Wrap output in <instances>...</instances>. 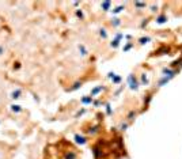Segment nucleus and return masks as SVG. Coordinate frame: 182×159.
Segmentation results:
<instances>
[{"instance_id":"1","label":"nucleus","mask_w":182,"mask_h":159,"mask_svg":"<svg viewBox=\"0 0 182 159\" xmlns=\"http://www.w3.org/2000/svg\"><path fill=\"white\" fill-rule=\"evenodd\" d=\"M128 84H129V88L131 90H137L139 88V83L136 80V78L133 75H129L128 76Z\"/></svg>"},{"instance_id":"2","label":"nucleus","mask_w":182,"mask_h":159,"mask_svg":"<svg viewBox=\"0 0 182 159\" xmlns=\"http://www.w3.org/2000/svg\"><path fill=\"white\" fill-rule=\"evenodd\" d=\"M21 97H22V90H19V88H15V90H12V91L10 93V98L14 101L19 99Z\"/></svg>"},{"instance_id":"3","label":"nucleus","mask_w":182,"mask_h":159,"mask_svg":"<svg viewBox=\"0 0 182 159\" xmlns=\"http://www.w3.org/2000/svg\"><path fill=\"white\" fill-rule=\"evenodd\" d=\"M10 110L15 114H19V113L23 112V107L21 105H18V103H12V105H10Z\"/></svg>"},{"instance_id":"4","label":"nucleus","mask_w":182,"mask_h":159,"mask_svg":"<svg viewBox=\"0 0 182 159\" xmlns=\"http://www.w3.org/2000/svg\"><path fill=\"white\" fill-rule=\"evenodd\" d=\"M75 141H76L78 144H86L87 143V139L84 137V136H82V135H75Z\"/></svg>"},{"instance_id":"5","label":"nucleus","mask_w":182,"mask_h":159,"mask_svg":"<svg viewBox=\"0 0 182 159\" xmlns=\"http://www.w3.org/2000/svg\"><path fill=\"white\" fill-rule=\"evenodd\" d=\"M109 78H110V79H113V83H120L121 82V78L117 76L114 72H110V74H109Z\"/></svg>"},{"instance_id":"6","label":"nucleus","mask_w":182,"mask_h":159,"mask_svg":"<svg viewBox=\"0 0 182 159\" xmlns=\"http://www.w3.org/2000/svg\"><path fill=\"white\" fill-rule=\"evenodd\" d=\"M166 21H167V16H166V15H159V16L156 18V23H159V25L166 23Z\"/></svg>"},{"instance_id":"7","label":"nucleus","mask_w":182,"mask_h":159,"mask_svg":"<svg viewBox=\"0 0 182 159\" xmlns=\"http://www.w3.org/2000/svg\"><path fill=\"white\" fill-rule=\"evenodd\" d=\"M82 103L83 105H91V103H92V97H83L82 98Z\"/></svg>"},{"instance_id":"8","label":"nucleus","mask_w":182,"mask_h":159,"mask_svg":"<svg viewBox=\"0 0 182 159\" xmlns=\"http://www.w3.org/2000/svg\"><path fill=\"white\" fill-rule=\"evenodd\" d=\"M110 6H112L110 1H103V3L101 4V7L103 8V11H109V10H110Z\"/></svg>"},{"instance_id":"9","label":"nucleus","mask_w":182,"mask_h":159,"mask_svg":"<svg viewBox=\"0 0 182 159\" xmlns=\"http://www.w3.org/2000/svg\"><path fill=\"white\" fill-rule=\"evenodd\" d=\"M65 159H76V154L74 151H69V152L65 154Z\"/></svg>"},{"instance_id":"10","label":"nucleus","mask_w":182,"mask_h":159,"mask_svg":"<svg viewBox=\"0 0 182 159\" xmlns=\"http://www.w3.org/2000/svg\"><path fill=\"white\" fill-rule=\"evenodd\" d=\"M103 90V87L102 86H99V87H97V88H94L92 91H91V97H94V95H97V94H99L101 91Z\"/></svg>"},{"instance_id":"11","label":"nucleus","mask_w":182,"mask_h":159,"mask_svg":"<svg viewBox=\"0 0 182 159\" xmlns=\"http://www.w3.org/2000/svg\"><path fill=\"white\" fill-rule=\"evenodd\" d=\"M79 52H80V54H82V56H86V54L88 53V50L86 49L84 45H79Z\"/></svg>"},{"instance_id":"12","label":"nucleus","mask_w":182,"mask_h":159,"mask_svg":"<svg viewBox=\"0 0 182 159\" xmlns=\"http://www.w3.org/2000/svg\"><path fill=\"white\" fill-rule=\"evenodd\" d=\"M169 80H170V78H169V76H163V79L159 82V86H160V87H162V86H165L166 83L169 82Z\"/></svg>"},{"instance_id":"13","label":"nucleus","mask_w":182,"mask_h":159,"mask_svg":"<svg viewBox=\"0 0 182 159\" xmlns=\"http://www.w3.org/2000/svg\"><path fill=\"white\" fill-rule=\"evenodd\" d=\"M112 25H113V26L117 27V26H120V25H121V21L118 19V18H114V19L112 21Z\"/></svg>"},{"instance_id":"14","label":"nucleus","mask_w":182,"mask_h":159,"mask_svg":"<svg viewBox=\"0 0 182 159\" xmlns=\"http://www.w3.org/2000/svg\"><path fill=\"white\" fill-rule=\"evenodd\" d=\"M147 42H150V37H143V38H140V44L141 45L147 44Z\"/></svg>"},{"instance_id":"15","label":"nucleus","mask_w":182,"mask_h":159,"mask_svg":"<svg viewBox=\"0 0 182 159\" xmlns=\"http://www.w3.org/2000/svg\"><path fill=\"white\" fill-rule=\"evenodd\" d=\"M99 35L102 37V38H106V37H107V33H106L105 29H101L99 30Z\"/></svg>"},{"instance_id":"16","label":"nucleus","mask_w":182,"mask_h":159,"mask_svg":"<svg viewBox=\"0 0 182 159\" xmlns=\"http://www.w3.org/2000/svg\"><path fill=\"white\" fill-rule=\"evenodd\" d=\"M118 45H120V41H118V40H113L112 44H110V46H112V48H117Z\"/></svg>"},{"instance_id":"17","label":"nucleus","mask_w":182,"mask_h":159,"mask_svg":"<svg viewBox=\"0 0 182 159\" xmlns=\"http://www.w3.org/2000/svg\"><path fill=\"white\" fill-rule=\"evenodd\" d=\"M122 10H124V7H122V6H120V7H117V8L113 10V14H120V12L122 11Z\"/></svg>"},{"instance_id":"18","label":"nucleus","mask_w":182,"mask_h":159,"mask_svg":"<svg viewBox=\"0 0 182 159\" xmlns=\"http://www.w3.org/2000/svg\"><path fill=\"white\" fill-rule=\"evenodd\" d=\"M135 6L137 7V8H144V7H145V3H140V1H135Z\"/></svg>"},{"instance_id":"19","label":"nucleus","mask_w":182,"mask_h":159,"mask_svg":"<svg viewBox=\"0 0 182 159\" xmlns=\"http://www.w3.org/2000/svg\"><path fill=\"white\" fill-rule=\"evenodd\" d=\"M80 86H82V83H79V82H78V83H75V84H74V87L71 88V90H78V88H79Z\"/></svg>"},{"instance_id":"20","label":"nucleus","mask_w":182,"mask_h":159,"mask_svg":"<svg viewBox=\"0 0 182 159\" xmlns=\"http://www.w3.org/2000/svg\"><path fill=\"white\" fill-rule=\"evenodd\" d=\"M126 128H128V124H126V122H125V124H121V127H120L121 131H125Z\"/></svg>"},{"instance_id":"21","label":"nucleus","mask_w":182,"mask_h":159,"mask_svg":"<svg viewBox=\"0 0 182 159\" xmlns=\"http://www.w3.org/2000/svg\"><path fill=\"white\" fill-rule=\"evenodd\" d=\"M106 112H107V114H112V107H110V105H107L106 106Z\"/></svg>"},{"instance_id":"22","label":"nucleus","mask_w":182,"mask_h":159,"mask_svg":"<svg viewBox=\"0 0 182 159\" xmlns=\"http://www.w3.org/2000/svg\"><path fill=\"white\" fill-rule=\"evenodd\" d=\"M97 131H98V127H94V128H91V129H90V133H91V135H94Z\"/></svg>"},{"instance_id":"23","label":"nucleus","mask_w":182,"mask_h":159,"mask_svg":"<svg viewBox=\"0 0 182 159\" xmlns=\"http://www.w3.org/2000/svg\"><path fill=\"white\" fill-rule=\"evenodd\" d=\"M131 48H132V44H128L125 48H124V52H128V50H129Z\"/></svg>"},{"instance_id":"24","label":"nucleus","mask_w":182,"mask_h":159,"mask_svg":"<svg viewBox=\"0 0 182 159\" xmlns=\"http://www.w3.org/2000/svg\"><path fill=\"white\" fill-rule=\"evenodd\" d=\"M141 82H143V83H147V78H145V74L141 75Z\"/></svg>"},{"instance_id":"25","label":"nucleus","mask_w":182,"mask_h":159,"mask_svg":"<svg viewBox=\"0 0 182 159\" xmlns=\"http://www.w3.org/2000/svg\"><path fill=\"white\" fill-rule=\"evenodd\" d=\"M76 16H78V18H83V12L78 10V11H76Z\"/></svg>"},{"instance_id":"26","label":"nucleus","mask_w":182,"mask_h":159,"mask_svg":"<svg viewBox=\"0 0 182 159\" xmlns=\"http://www.w3.org/2000/svg\"><path fill=\"white\" fill-rule=\"evenodd\" d=\"M133 116H135V113L131 112V113H129V116H128V118H129V120H133Z\"/></svg>"},{"instance_id":"27","label":"nucleus","mask_w":182,"mask_h":159,"mask_svg":"<svg viewBox=\"0 0 182 159\" xmlns=\"http://www.w3.org/2000/svg\"><path fill=\"white\" fill-rule=\"evenodd\" d=\"M4 53V48L1 46V45H0V56H1V54H3Z\"/></svg>"}]
</instances>
